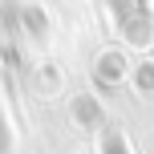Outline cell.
Masks as SVG:
<instances>
[{"label": "cell", "instance_id": "1", "mask_svg": "<svg viewBox=\"0 0 154 154\" xmlns=\"http://www.w3.org/2000/svg\"><path fill=\"white\" fill-rule=\"evenodd\" d=\"M0 146H4V118H0Z\"/></svg>", "mask_w": 154, "mask_h": 154}]
</instances>
